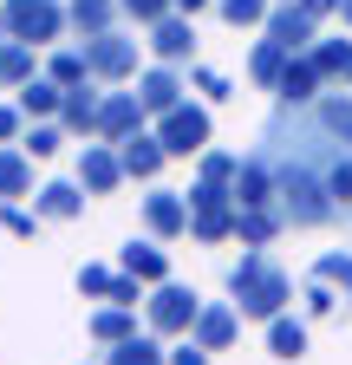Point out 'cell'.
<instances>
[{
    "mask_svg": "<svg viewBox=\"0 0 352 365\" xmlns=\"http://www.w3.org/2000/svg\"><path fill=\"white\" fill-rule=\"evenodd\" d=\"M333 307H339V294H333L326 281H306V319H326Z\"/></svg>",
    "mask_w": 352,
    "mask_h": 365,
    "instance_id": "obj_41",
    "label": "cell"
},
{
    "mask_svg": "<svg viewBox=\"0 0 352 365\" xmlns=\"http://www.w3.org/2000/svg\"><path fill=\"white\" fill-rule=\"evenodd\" d=\"M26 124H33V118L20 111V98H14V105H0V144H20V137H26Z\"/></svg>",
    "mask_w": 352,
    "mask_h": 365,
    "instance_id": "obj_40",
    "label": "cell"
},
{
    "mask_svg": "<svg viewBox=\"0 0 352 365\" xmlns=\"http://www.w3.org/2000/svg\"><path fill=\"white\" fill-rule=\"evenodd\" d=\"M287 59H294L287 46L261 33V39H254V53H248V78H254L261 91H274V85H281V72H287Z\"/></svg>",
    "mask_w": 352,
    "mask_h": 365,
    "instance_id": "obj_25",
    "label": "cell"
},
{
    "mask_svg": "<svg viewBox=\"0 0 352 365\" xmlns=\"http://www.w3.org/2000/svg\"><path fill=\"white\" fill-rule=\"evenodd\" d=\"M235 170H242V157L215 150V144H209V150L196 157V176H202V182H229V190H235Z\"/></svg>",
    "mask_w": 352,
    "mask_h": 365,
    "instance_id": "obj_33",
    "label": "cell"
},
{
    "mask_svg": "<svg viewBox=\"0 0 352 365\" xmlns=\"http://www.w3.org/2000/svg\"><path fill=\"white\" fill-rule=\"evenodd\" d=\"M85 333H92L98 346H124L130 333H138V307H118V300H105L92 319H85Z\"/></svg>",
    "mask_w": 352,
    "mask_h": 365,
    "instance_id": "obj_21",
    "label": "cell"
},
{
    "mask_svg": "<svg viewBox=\"0 0 352 365\" xmlns=\"http://www.w3.org/2000/svg\"><path fill=\"white\" fill-rule=\"evenodd\" d=\"M300 7L314 14V20H333V14H339V0H300Z\"/></svg>",
    "mask_w": 352,
    "mask_h": 365,
    "instance_id": "obj_43",
    "label": "cell"
},
{
    "mask_svg": "<svg viewBox=\"0 0 352 365\" xmlns=\"http://www.w3.org/2000/svg\"><path fill=\"white\" fill-rule=\"evenodd\" d=\"M268 39H281L287 53H306V46L320 39V20L300 7V0H274V14H268V26H261Z\"/></svg>",
    "mask_w": 352,
    "mask_h": 365,
    "instance_id": "obj_12",
    "label": "cell"
},
{
    "mask_svg": "<svg viewBox=\"0 0 352 365\" xmlns=\"http://www.w3.org/2000/svg\"><path fill=\"white\" fill-rule=\"evenodd\" d=\"M268 163L281 170V215L287 228H333L352 222V98L320 91L314 105H281L261 124Z\"/></svg>",
    "mask_w": 352,
    "mask_h": 365,
    "instance_id": "obj_1",
    "label": "cell"
},
{
    "mask_svg": "<svg viewBox=\"0 0 352 365\" xmlns=\"http://www.w3.org/2000/svg\"><path fill=\"white\" fill-rule=\"evenodd\" d=\"M183 91H190V85H183V72H176V66H163V59L138 72V98H144V111H150V118L176 111V105H183Z\"/></svg>",
    "mask_w": 352,
    "mask_h": 365,
    "instance_id": "obj_14",
    "label": "cell"
},
{
    "mask_svg": "<svg viewBox=\"0 0 352 365\" xmlns=\"http://www.w3.org/2000/svg\"><path fill=\"white\" fill-rule=\"evenodd\" d=\"M118 157H124V176L130 182H157V170L170 163V150H163L157 130H130L124 144H118Z\"/></svg>",
    "mask_w": 352,
    "mask_h": 365,
    "instance_id": "obj_15",
    "label": "cell"
},
{
    "mask_svg": "<svg viewBox=\"0 0 352 365\" xmlns=\"http://www.w3.org/2000/svg\"><path fill=\"white\" fill-rule=\"evenodd\" d=\"M268 352H274L281 365L306 359V319H300V313H274V319H268Z\"/></svg>",
    "mask_w": 352,
    "mask_h": 365,
    "instance_id": "obj_24",
    "label": "cell"
},
{
    "mask_svg": "<svg viewBox=\"0 0 352 365\" xmlns=\"http://www.w3.org/2000/svg\"><path fill=\"white\" fill-rule=\"evenodd\" d=\"M215 14H222V26H268V14H274V0H215Z\"/></svg>",
    "mask_w": 352,
    "mask_h": 365,
    "instance_id": "obj_32",
    "label": "cell"
},
{
    "mask_svg": "<svg viewBox=\"0 0 352 365\" xmlns=\"http://www.w3.org/2000/svg\"><path fill=\"white\" fill-rule=\"evenodd\" d=\"M229 300L242 307V319H261V327H268L274 313H287L294 281H287V267L268 248H242V261L229 267Z\"/></svg>",
    "mask_w": 352,
    "mask_h": 365,
    "instance_id": "obj_2",
    "label": "cell"
},
{
    "mask_svg": "<svg viewBox=\"0 0 352 365\" xmlns=\"http://www.w3.org/2000/svg\"><path fill=\"white\" fill-rule=\"evenodd\" d=\"M66 137H72V130H66L59 118H33V124H26V137H20V144H26V150H33L39 163H46V157H59V144H66Z\"/></svg>",
    "mask_w": 352,
    "mask_h": 365,
    "instance_id": "obj_31",
    "label": "cell"
},
{
    "mask_svg": "<svg viewBox=\"0 0 352 365\" xmlns=\"http://www.w3.org/2000/svg\"><path fill=\"white\" fill-rule=\"evenodd\" d=\"M346 85H352V72H346Z\"/></svg>",
    "mask_w": 352,
    "mask_h": 365,
    "instance_id": "obj_47",
    "label": "cell"
},
{
    "mask_svg": "<svg viewBox=\"0 0 352 365\" xmlns=\"http://www.w3.org/2000/svg\"><path fill=\"white\" fill-rule=\"evenodd\" d=\"M190 339H202L209 352H229V346L242 339V307H235V300H202V313H196Z\"/></svg>",
    "mask_w": 352,
    "mask_h": 365,
    "instance_id": "obj_9",
    "label": "cell"
},
{
    "mask_svg": "<svg viewBox=\"0 0 352 365\" xmlns=\"http://www.w3.org/2000/svg\"><path fill=\"white\" fill-rule=\"evenodd\" d=\"M124 20H138V26H157L163 14H176V0H118Z\"/></svg>",
    "mask_w": 352,
    "mask_h": 365,
    "instance_id": "obj_38",
    "label": "cell"
},
{
    "mask_svg": "<svg viewBox=\"0 0 352 365\" xmlns=\"http://www.w3.org/2000/svg\"><path fill=\"white\" fill-rule=\"evenodd\" d=\"M306 59H314V72L333 85H346V72H352V39H314V46H306Z\"/></svg>",
    "mask_w": 352,
    "mask_h": 365,
    "instance_id": "obj_29",
    "label": "cell"
},
{
    "mask_svg": "<svg viewBox=\"0 0 352 365\" xmlns=\"http://www.w3.org/2000/svg\"><path fill=\"white\" fill-rule=\"evenodd\" d=\"M59 105H66V85H59V78L39 72V78L20 85V111H26V118H59Z\"/></svg>",
    "mask_w": 352,
    "mask_h": 365,
    "instance_id": "obj_27",
    "label": "cell"
},
{
    "mask_svg": "<svg viewBox=\"0 0 352 365\" xmlns=\"http://www.w3.org/2000/svg\"><path fill=\"white\" fill-rule=\"evenodd\" d=\"M26 78H39L33 72V46L26 39H0V91H20Z\"/></svg>",
    "mask_w": 352,
    "mask_h": 365,
    "instance_id": "obj_30",
    "label": "cell"
},
{
    "mask_svg": "<svg viewBox=\"0 0 352 365\" xmlns=\"http://www.w3.org/2000/svg\"><path fill=\"white\" fill-rule=\"evenodd\" d=\"M144 228H150L157 242L190 235V196H183V190H150V196H144Z\"/></svg>",
    "mask_w": 352,
    "mask_h": 365,
    "instance_id": "obj_11",
    "label": "cell"
},
{
    "mask_svg": "<svg viewBox=\"0 0 352 365\" xmlns=\"http://www.w3.org/2000/svg\"><path fill=\"white\" fill-rule=\"evenodd\" d=\"M209 130H215V124H209V105H190V98L157 118V137H163L170 157H202V150H209Z\"/></svg>",
    "mask_w": 352,
    "mask_h": 365,
    "instance_id": "obj_5",
    "label": "cell"
},
{
    "mask_svg": "<svg viewBox=\"0 0 352 365\" xmlns=\"http://www.w3.org/2000/svg\"><path fill=\"white\" fill-rule=\"evenodd\" d=\"M314 281H326V287H339L352 300V255H320L314 261Z\"/></svg>",
    "mask_w": 352,
    "mask_h": 365,
    "instance_id": "obj_35",
    "label": "cell"
},
{
    "mask_svg": "<svg viewBox=\"0 0 352 365\" xmlns=\"http://www.w3.org/2000/svg\"><path fill=\"white\" fill-rule=\"evenodd\" d=\"M196 313H202L196 287H183L176 274H170L163 287H150V300H144V319H150V333H157V339H183V333L196 327Z\"/></svg>",
    "mask_w": 352,
    "mask_h": 365,
    "instance_id": "obj_4",
    "label": "cell"
},
{
    "mask_svg": "<svg viewBox=\"0 0 352 365\" xmlns=\"http://www.w3.org/2000/svg\"><path fill=\"white\" fill-rule=\"evenodd\" d=\"M118 267L138 274L144 287H163V281H170V255L157 248V235H150V242H124V248H118Z\"/></svg>",
    "mask_w": 352,
    "mask_h": 365,
    "instance_id": "obj_17",
    "label": "cell"
},
{
    "mask_svg": "<svg viewBox=\"0 0 352 365\" xmlns=\"http://www.w3.org/2000/svg\"><path fill=\"white\" fill-rule=\"evenodd\" d=\"M209 7H215V0H176V14H190V20H196V14H209Z\"/></svg>",
    "mask_w": 352,
    "mask_h": 365,
    "instance_id": "obj_44",
    "label": "cell"
},
{
    "mask_svg": "<svg viewBox=\"0 0 352 365\" xmlns=\"http://www.w3.org/2000/svg\"><path fill=\"white\" fill-rule=\"evenodd\" d=\"M339 20H346V33H352V0H339Z\"/></svg>",
    "mask_w": 352,
    "mask_h": 365,
    "instance_id": "obj_45",
    "label": "cell"
},
{
    "mask_svg": "<svg viewBox=\"0 0 352 365\" xmlns=\"http://www.w3.org/2000/svg\"><path fill=\"white\" fill-rule=\"evenodd\" d=\"M235 202L242 209H274L281 202V170L268 163V150H248L235 170Z\"/></svg>",
    "mask_w": 352,
    "mask_h": 365,
    "instance_id": "obj_7",
    "label": "cell"
},
{
    "mask_svg": "<svg viewBox=\"0 0 352 365\" xmlns=\"http://www.w3.org/2000/svg\"><path fill=\"white\" fill-rule=\"evenodd\" d=\"M0 14H7V39H26V46H53L59 33H72L66 0H0Z\"/></svg>",
    "mask_w": 352,
    "mask_h": 365,
    "instance_id": "obj_3",
    "label": "cell"
},
{
    "mask_svg": "<svg viewBox=\"0 0 352 365\" xmlns=\"http://www.w3.org/2000/svg\"><path fill=\"white\" fill-rule=\"evenodd\" d=\"M39 222H46V215H39V209H20V202L0 209V228H7V235H20V242H33V228H39Z\"/></svg>",
    "mask_w": 352,
    "mask_h": 365,
    "instance_id": "obj_37",
    "label": "cell"
},
{
    "mask_svg": "<svg viewBox=\"0 0 352 365\" xmlns=\"http://www.w3.org/2000/svg\"><path fill=\"white\" fill-rule=\"evenodd\" d=\"M0 39H7V14H0Z\"/></svg>",
    "mask_w": 352,
    "mask_h": 365,
    "instance_id": "obj_46",
    "label": "cell"
},
{
    "mask_svg": "<svg viewBox=\"0 0 352 365\" xmlns=\"http://www.w3.org/2000/svg\"><path fill=\"white\" fill-rule=\"evenodd\" d=\"M46 78H59V85H85V78H92V66H85V53H53V59H46Z\"/></svg>",
    "mask_w": 352,
    "mask_h": 365,
    "instance_id": "obj_36",
    "label": "cell"
},
{
    "mask_svg": "<svg viewBox=\"0 0 352 365\" xmlns=\"http://www.w3.org/2000/svg\"><path fill=\"white\" fill-rule=\"evenodd\" d=\"M78 182H85V196H111L118 182H124V157H118V144H85L78 150Z\"/></svg>",
    "mask_w": 352,
    "mask_h": 365,
    "instance_id": "obj_10",
    "label": "cell"
},
{
    "mask_svg": "<svg viewBox=\"0 0 352 365\" xmlns=\"http://www.w3.org/2000/svg\"><path fill=\"white\" fill-rule=\"evenodd\" d=\"M33 209L46 215V222L85 215V182H78V176H72V182H39V190H33Z\"/></svg>",
    "mask_w": 352,
    "mask_h": 365,
    "instance_id": "obj_19",
    "label": "cell"
},
{
    "mask_svg": "<svg viewBox=\"0 0 352 365\" xmlns=\"http://www.w3.org/2000/svg\"><path fill=\"white\" fill-rule=\"evenodd\" d=\"M111 287H118V267H105V261H85L78 267V294L85 300H111Z\"/></svg>",
    "mask_w": 352,
    "mask_h": 365,
    "instance_id": "obj_34",
    "label": "cell"
},
{
    "mask_svg": "<svg viewBox=\"0 0 352 365\" xmlns=\"http://www.w3.org/2000/svg\"><path fill=\"white\" fill-rule=\"evenodd\" d=\"M98 105H105V91H92V85H66L59 124H66L72 137H98Z\"/></svg>",
    "mask_w": 352,
    "mask_h": 365,
    "instance_id": "obj_18",
    "label": "cell"
},
{
    "mask_svg": "<svg viewBox=\"0 0 352 365\" xmlns=\"http://www.w3.org/2000/svg\"><path fill=\"white\" fill-rule=\"evenodd\" d=\"M235 222H242V202H215V209H190V235L196 242H235Z\"/></svg>",
    "mask_w": 352,
    "mask_h": 365,
    "instance_id": "obj_23",
    "label": "cell"
},
{
    "mask_svg": "<svg viewBox=\"0 0 352 365\" xmlns=\"http://www.w3.org/2000/svg\"><path fill=\"white\" fill-rule=\"evenodd\" d=\"M118 0H66V20H72V33L78 39H98V33H111L118 26Z\"/></svg>",
    "mask_w": 352,
    "mask_h": 365,
    "instance_id": "obj_22",
    "label": "cell"
},
{
    "mask_svg": "<svg viewBox=\"0 0 352 365\" xmlns=\"http://www.w3.org/2000/svg\"><path fill=\"white\" fill-rule=\"evenodd\" d=\"M144 98H138V91H105V105H98V137H105V144H124V137L130 130H144Z\"/></svg>",
    "mask_w": 352,
    "mask_h": 365,
    "instance_id": "obj_13",
    "label": "cell"
},
{
    "mask_svg": "<svg viewBox=\"0 0 352 365\" xmlns=\"http://www.w3.org/2000/svg\"><path fill=\"white\" fill-rule=\"evenodd\" d=\"M320 85H326V78L314 72V59L294 53L287 72H281V85H274V98H281V105H314V98H320Z\"/></svg>",
    "mask_w": 352,
    "mask_h": 365,
    "instance_id": "obj_20",
    "label": "cell"
},
{
    "mask_svg": "<svg viewBox=\"0 0 352 365\" xmlns=\"http://www.w3.org/2000/svg\"><path fill=\"white\" fill-rule=\"evenodd\" d=\"M209 359H215V352H209L202 339H190V333H183V339L170 346V365H209Z\"/></svg>",
    "mask_w": 352,
    "mask_h": 365,
    "instance_id": "obj_42",
    "label": "cell"
},
{
    "mask_svg": "<svg viewBox=\"0 0 352 365\" xmlns=\"http://www.w3.org/2000/svg\"><path fill=\"white\" fill-rule=\"evenodd\" d=\"M105 365H170V346L157 333H130L124 346H105Z\"/></svg>",
    "mask_w": 352,
    "mask_h": 365,
    "instance_id": "obj_26",
    "label": "cell"
},
{
    "mask_svg": "<svg viewBox=\"0 0 352 365\" xmlns=\"http://www.w3.org/2000/svg\"><path fill=\"white\" fill-rule=\"evenodd\" d=\"M190 85L202 91L209 105H222V98H229V78H222V72H209V66H196V72H190Z\"/></svg>",
    "mask_w": 352,
    "mask_h": 365,
    "instance_id": "obj_39",
    "label": "cell"
},
{
    "mask_svg": "<svg viewBox=\"0 0 352 365\" xmlns=\"http://www.w3.org/2000/svg\"><path fill=\"white\" fill-rule=\"evenodd\" d=\"M281 228H287V215H281V209H242V222H235V242H242V248H268V242L281 235Z\"/></svg>",
    "mask_w": 352,
    "mask_h": 365,
    "instance_id": "obj_28",
    "label": "cell"
},
{
    "mask_svg": "<svg viewBox=\"0 0 352 365\" xmlns=\"http://www.w3.org/2000/svg\"><path fill=\"white\" fill-rule=\"evenodd\" d=\"M33 150L26 144H0V202H20V196H33L39 182H33Z\"/></svg>",
    "mask_w": 352,
    "mask_h": 365,
    "instance_id": "obj_16",
    "label": "cell"
},
{
    "mask_svg": "<svg viewBox=\"0 0 352 365\" xmlns=\"http://www.w3.org/2000/svg\"><path fill=\"white\" fill-rule=\"evenodd\" d=\"M144 33H150V39H144L150 59H163V66H183V59L196 53V20H190V14H163V20L144 26Z\"/></svg>",
    "mask_w": 352,
    "mask_h": 365,
    "instance_id": "obj_8",
    "label": "cell"
},
{
    "mask_svg": "<svg viewBox=\"0 0 352 365\" xmlns=\"http://www.w3.org/2000/svg\"><path fill=\"white\" fill-rule=\"evenodd\" d=\"M85 66H92V78L105 85H124V78H138V39L130 33H98V39H85Z\"/></svg>",
    "mask_w": 352,
    "mask_h": 365,
    "instance_id": "obj_6",
    "label": "cell"
}]
</instances>
